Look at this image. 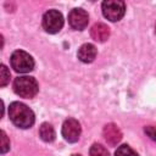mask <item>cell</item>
<instances>
[{"label": "cell", "mask_w": 156, "mask_h": 156, "mask_svg": "<svg viewBox=\"0 0 156 156\" xmlns=\"http://www.w3.org/2000/svg\"><path fill=\"white\" fill-rule=\"evenodd\" d=\"M9 116L13 124L20 128H29L34 123L33 111L22 102H12L9 107Z\"/></svg>", "instance_id": "1"}, {"label": "cell", "mask_w": 156, "mask_h": 156, "mask_svg": "<svg viewBox=\"0 0 156 156\" xmlns=\"http://www.w3.org/2000/svg\"><path fill=\"white\" fill-rule=\"evenodd\" d=\"M13 90L21 98L30 99V98L37 95V93L39 90V87H38L37 80L33 77L23 76V77H18V78L15 79Z\"/></svg>", "instance_id": "2"}, {"label": "cell", "mask_w": 156, "mask_h": 156, "mask_svg": "<svg viewBox=\"0 0 156 156\" xmlns=\"http://www.w3.org/2000/svg\"><path fill=\"white\" fill-rule=\"evenodd\" d=\"M10 61H11V67L18 73H27L34 68L33 57L23 50H16L11 55Z\"/></svg>", "instance_id": "3"}, {"label": "cell", "mask_w": 156, "mask_h": 156, "mask_svg": "<svg viewBox=\"0 0 156 156\" xmlns=\"http://www.w3.org/2000/svg\"><path fill=\"white\" fill-rule=\"evenodd\" d=\"M126 12V5L119 0H107L102 2V13L111 22L119 21Z\"/></svg>", "instance_id": "4"}, {"label": "cell", "mask_w": 156, "mask_h": 156, "mask_svg": "<svg viewBox=\"0 0 156 156\" xmlns=\"http://www.w3.org/2000/svg\"><path fill=\"white\" fill-rule=\"evenodd\" d=\"M63 26V17L57 10H49L43 16V27L48 33L55 34L61 30Z\"/></svg>", "instance_id": "5"}, {"label": "cell", "mask_w": 156, "mask_h": 156, "mask_svg": "<svg viewBox=\"0 0 156 156\" xmlns=\"http://www.w3.org/2000/svg\"><path fill=\"white\" fill-rule=\"evenodd\" d=\"M80 132H82V128L77 119L68 118L63 122L62 135H63L65 140H67L68 143H76L80 136Z\"/></svg>", "instance_id": "6"}, {"label": "cell", "mask_w": 156, "mask_h": 156, "mask_svg": "<svg viewBox=\"0 0 156 156\" xmlns=\"http://www.w3.org/2000/svg\"><path fill=\"white\" fill-rule=\"evenodd\" d=\"M89 16L87 11L82 9H73L68 15V23L73 29L82 30L88 26Z\"/></svg>", "instance_id": "7"}, {"label": "cell", "mask_w": 156, "mask_h": 156, "mask_svg": "<svg viewBox=\"0 0 156 156\" xmlns=\"http://www.w3.org/2000/svg\"><path fill=\"white\" fill-rule=\"evenodd\" d=\"M102 134H104V138H105L106 143L110 146H116L122 139V133L115 123H107L104 127Z\"/></svg>", "instance_id": "8"}, {"label": "cell", "mask_w": 156, "mask_h": 156, "mask_svg": "<svg viewBox=\"0 0 156 156\" xmlns=\"http://www.w3.org/2000/svg\"><path fill=\"white\" fill-rule=\"evenodd\" d=\"M90 35L91 38L95 40V41H99V43H104L110 37V28L105 24V23H95L91 29H90Z\"/></svg>", "instance_id": "9"}, {"label": "cell", "mask_w": 156, "mask_h": 156, "mask_svg": "<svg viewBox=\"0 0 156 156\" xmlns=\"http://www.w3.org/2000/svg\"><path fill=\"white\" fill-rule=\"evenodd\" d=\"M95 57H96V48L93 44H83L78 49V58L82 62L85 63L93 62Z\"/></svg>", "instance_id": "10"}, {"label": "cell", "mask_w": 156, "mask_h": 156, "mask_svg": "<svg viewBox=\"0 0 156 156\" xmlns=\"http://www.w3.org/2000/svg\"><path fill=\"white\" fill-rule=\"evenodd\" d=\"M39 135L40 138L46 141V143H50L55 139V130H54V127L49 123H43L39 128Z\"/></svg>", "instance_id": "11"}, {"label": "cell", "mask_w": 156, "mask_h": 156, "mask_svg": "<svg viewBox=\"0 0 156 156\" xmlns=\"http://www.w3.org/2000/svg\"><path fill=\"white\" fill-rule=\"evenodd\" d=\"M90 156H110L107 149L101 144H93L89 150Z\"/></svg>", "instance_id": "12"}, {"label": "cell", "mask_w": 156, "mask_h": 156, "mask_svg": "<svg viewBox=\"0 0 156 156\" xmlns=\"http://www.w3.org/2000/svg\"><path fill=\"white\" fill-rule=\"evenodd\" d=\"M115 156H138V154L128 145H121L117 147Z\"/></svg>", "instance_id": "13"}, {"label": "cell", "mask_w": 156, "mask_h": 156, "mask_svg": "<svg viewBox=\"0 0 156 156\" xmlns=\"http://www.w3.org/2000/svg\"><path fill=\"white\" fill-rule=\"evenodd\" d=\"M9 82H10V72L5 65H1L0 66V85L5 87Z\"/></svg>", "instance_id": "14"}, {"label": "cell", "mask_w": 156, "mask_h": 156, "mask_svg": "<svg viewBox=\"0 0 156 156\" xmlns=\"http://www.w3.org/2000/svg\"><path fill=\"white\" fill-rule=\"evenodd\" d=\"M0 134H1V154H5L10 149V141H9V139H7V136H6L4 130H1Z\"/></svg>", "instance_id": "15"}, {"label": "cell", "mask_w": 156, "mask_h": 156, "mask_svg": "<svg viewBox=\"0 0 156 156\" xmlns=\"http://www.w3.org/2000/svg\"><path fill=\"white\" fill-rule=\"evenodd\" d=\"M145 133H146V135L150 138V139H152L154 141H156V128L155 127H151V126H147V127H145Z\"/></svg>", "instance_id": "16"}, {"label": "cell", "mask_w": 156, "mask_h": 156, "mask_svg": "<svg viewBox=\"0 0 156 156\" xmlns=\"http://www.w3.org/2000/svg\"><path fill=\"white\" fill-rule=\"evenodd\" d=\"M72 156H80V155H72Z\"/></svg>", "instance_id": "17"}]
</instances>
